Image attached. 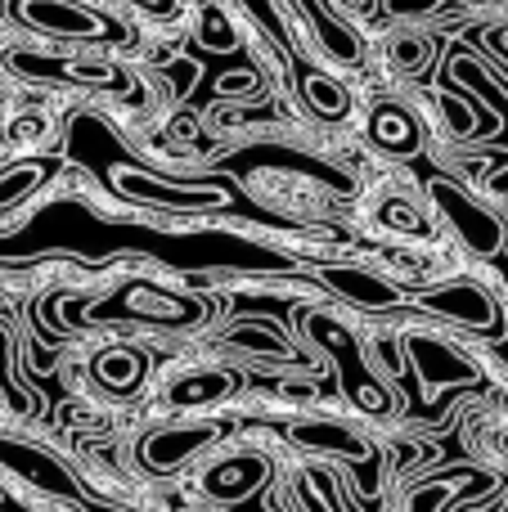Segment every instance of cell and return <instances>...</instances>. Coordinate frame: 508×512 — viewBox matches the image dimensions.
Segmentation results:
<instances>
[{
	"label": "cell",
	"instance_id": "1",
	"mask_svg": "<svg viewBox=\"0 0 508 512\" xmlns=\"http://www.w3.org/2000/svg\"><path fill=\"white\" fill-rule=\"evenodd\" d=\"M9 18L23 32L45 36V41H68V45H104L122 32L104 9L86 5V0H14Z\"/></svg>",
	"mask_w": 508,
	"mask_h": 512
},
{
	"label": "cell",
	"instance_id": "2",
	"mask_svg": "<svg viewBox=\"0 0 508 512\" xmlns=\"http://www.w3.org/2000/svg\"><path fill=\"white\" fill-rule=\"evenodd\" d=\"M293 9L302 14V23L311 27V36L320 41V50L329 54L333 63L356 68V63L365 59V41H360L356 23H351V18L342 14L333 0H293Z\"/></svg>",
	"mask_w": 508,
	"mask_h": 512
},
{
	"label": "cell",
	"instance_id": "3",
	"mask_svg": "<svg viewBox=\"0 0 508 512\" xmlns=\"http://www.w3.org/2000/svg\"><path fill=\"white\" fill-rule=\"evenodd\" d=\"M23 77H45V81H68V86H117V68L95 59H54V54H9Z\"/></svg>",
	"mask_w": 508,
	"mask_h": 512
},
{
	"label": "cell",
	"instance_id": "4",
	"mask_svg": "<svg viewBox=\"0 0 508 512\" xmlns=\"http://www.w3.org/2000/svg\"><path fill=\"white\" fill-rule=\"evenodd\" d=\"M432 194H437V203L446 207V216L459 225V234H464L477 252H495V248H500V221H495L491 212H482L477 203H468V198L459 194L455 185H446V180H437V185H432Z\"/></svg>",
	"mask_w": 508,
	"mask_h": 512
},
{
	"label": "cell",
	"instance_id": "5",
	"mask_svg": "<svg viewBox=\"0 0 508 512\" xmlns=\"http://www.w3.org/2000/svg\"><path fill=\"white\" fill-rule=\"evenodd\" d=\"M369 140H374L383 153L410 158V153H419V144H423L419 117H414L405 104H378L374 117H369Z\"/></svg>",
	"mask_w": 508,
	"mask_h": 512
},
{
	"label": "cell",
	"instance_id": "6",
	"mask_svg": "<svg viewBox=\"0 0 508 512\" xmlns=\"http://www.w3.org/2000/svg\"><path fill=\"white\" fill-rule=\"evenodd\" d=\"M302 99L311 104L315 117H324V122H342V117L351 113V90L342 86L338 77H329V72H306Z\"/></svg>",
	"mask_w": 508,
	"mask_h": 512
},
{
	"label": "cell",
	"instance_id": "7",
	"mask_svg": "<svg viewBox=\"0 0 508 512\" xmlns=\"http://www.w3.org/2000/svg\"><path fill=\"white\" fill-rule=\"evenodd\" d=\"M387 59H392L396 72L419 77V72L437 59V41H432L428 32H405V27H396V32L387 36Z\"/></svg>",
	"mask_w": 508,
	"mask_h": 512
},
{
	"label": "cell",
	"instance_id": "8",
	"mask_svg": "<svg viewBox=\"0 0 508 512\" xmlns=\"http://www.w3.org/2000/svg\"><path fill=\"white\" fill-rule=\"evenodd\" d=\"M428 306H432V310H441V315H455L459 324H477V328L491 324V301H486L477 288H446V292H432Z\"/></svg>",
	"mask_w": 508,
	"mask_h": 512
},
{
	"label": "cell",
	"instance_id": "9",
	"mask_svg": "<svg viewBox=\"0 0 508 512\" xmlns=\"http://www.w3.org/2000/svg\"><path fill=\"white\" fill-rule=\"evenodd\" d=\"M261 477H266V463L239 459V463H225V468L207 472V490L221 499H239V495H248V490H257Z\"/></svg>",
	"mask_w": 508,
	"mask_h": 512
},
{
	"label": "cell",
	"instance_id": "10",
	"mask_svg": "<svg viewBox=\"0 0 508 512\" xmlns=\"http://www.w3.org/2000/svg\"><path fill=\"white\" fill-rule=\"evenodd\" d=\"M140 369H144L140 355H104V360H99V378L122 391H131L135 382H140Z\"/></svg>",
	"mask_w": 508,
	"mask_h": 512
},
{
	"label": "cell",
	"instance_id": "11",
	"mask_svg": "<svg viewBox=\"0 0 508 512\" xmlns=\"http://www.w3.org/2000/svg\"><path fill=\"white\" fill-rule=\"evenodd\" d=\"M338 279V288H347L351 297H360V306H387L392 301V288H383V283L374 279H360V274H333Z\"/></svg>",
	"mask_w": 508,
	"mask_h": 512
},
{
	"label": "cell",
	"instance_id": "12",
	"mask_svg": "<svg viewBox=\"0 0 508 512\" xmlns=\"http://www.w3.org/2000/svg\"><path fill=\"white\" fill-rule=\"evenodd\" d=\"M203 45H212V50H234L230 18H225V14H216V9L203 18Z\"/></svg>",
	"mask_w": 508,
	"mask_h": 512
},
{
	"label": "cell",
	"instance_id": "13",
	"mask_svg": "<svg viewBox=\"0 0 508 512\" xmlns=\"http://www.w3.org/2000/svg\"><path fill=\"white\" fill-rule=\"evenodd\" d=\"M383 221H387V225H401L405 234H423L419 212H414V203H405V198H392V203L383 207Z\"/></svg>",
	"mask_w": 508,
	"mask_h": 512
},
{
	"label": "cell",
	"instance_id": "14",
	"mask_svg": "<svg viewBox=\"0 0 508 512\" xmlns=\"http://www.w3.org/2000/svg\"><path fill=\"white\" fill-rule=\"evenodd\" d=\"M441 0H387V9H392L396 18H419V14H432Z\"/></svg>",
	"mask_w": 508,
	"mask_h": 512
},
{
	"label": "cell",
	"instance_id": "15",
	"mask_svg": "<svg viewBox=\"0 0 508 512\" xmlns=\"http://www.w3.org/2000/svg\"><path fill=\"white\" fill-rule=\"evenodd\" d=\"M338 9H342L347 18H351V14H365V18H369V14L378 9V0H338Z\"/></svg>",
	"mask_w": 508,
	"mask_h": 512
},
{
	"label": "cell",
	"instance_id": "16",
	"mask_svg": "<svg viewBox=\"0 0 508 512\" xmlns=\"http://www.w3.org/2000/svg\"><path fill=\"white\" fill-rule=\"evenodd\" d=\"M135 5H144V9H171V0H135Z\"/></svg>",
	"mask_w": 508,
	"mask_h": 512
}]
</instances>
